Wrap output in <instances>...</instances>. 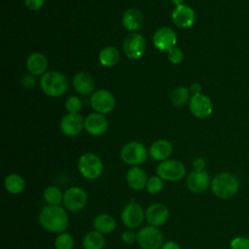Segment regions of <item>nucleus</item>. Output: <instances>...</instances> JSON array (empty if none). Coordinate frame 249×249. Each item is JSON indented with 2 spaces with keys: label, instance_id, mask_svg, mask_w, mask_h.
Listing matches in <instances>:
<instances>
[{
  "label": "nucleus",
  "instance_id": "f257e3e1",
  "mask_svg": "<svg viewBox=\"0 0 249 249\" xmlns=\"http://www.w3.org/2000/svg\"><path fill=\"white\" fill-rule=\"evenodd\" d=\"M40 226L47 231L61 233L66 231L69 225V217L66 209L60 205H46L38 214Z\"/></svg>",
  "mask_w": 249,
  "mask_h": 249
},
{
  "label": "nucleus",
  "instance_id": "f03ea898",
  "mask_svg": "<svg viewBox=\"0 0 249 249\" xmlns=\"http://www.w3.org/2000/svg\"><path fill=\"white\" fill-rule=\"evenodd\" d=\"M210 188L215 196L222 199H229L238 192L239 182L233 174L221 172L211 180Z\"/></svg>",
  "mask_w": 249,
  "mask_h": 249
},
{
  "label": "nucleus",
  "instance_id": "7ed1b4c3",
  "mask_svg": "<svg viewBox=\"0 0 249 249\" xmlns=\"http://www.w3.org/2000/svg\"><path fill=\"white\" fill-rule=\"evenodd\" d=\"M40 86L48 96L58 97L67 91L68 81L61 72L47 71L41 77Z\"/></svg>",
  "mask_w": 249,
  "mask_h": 249
},
{
  "label": "nucleus",
  "instance_id": "20e7f679",
  "mask_svg": "<svg viewBox=\"0 0 249 249\" xmlns=\"http://www.w3.org/2000/svg\"><path fill=\"white\" fill-rule=\"evenodd\" d=\"M77 167L80 174L87 180L99 178L104 168L101 159L93 153L83 154L78 160Z\"/></svg>",
  "mask_w": 249,
  "mask_h": 249
},
{
  "label": "nucleus",
  "instance_id": "39448f33",
  "mask_svg": "<svg viewBox=\"0 0 249 249\" xmlns=\"http://www.w3.org/2000/svg\"><path fill=\"white\" fill-rule=\"evenodd\" d=\"M148 150L141 142L131 141L124 144L121 150V160L131 166H138L146 161Z\"/></svg>",
  "mask_w": 249,
  "mask_h": 249
},
{
  "label": "nucleus",
  "instance_id": "423d86ee",
  "mask_svg": "<svg viewBox=\"0 0 249 249\" xmlns=\"http://www.w3.org/2000/svg\"><path fill=\"white\" fill-rule=\"evenodd\" d=\"M156 173L163 181L178 182L185 178L186 167L184 163L178 160H165L159 163Z\"/></svg>",
  "mask_w": 249,
  "mask_h": 249
},
{
  "label": "nucleus",
  "instance_id": "0eeeda50",
  "mask_svg": "<svg viewBox=\"0 0 249 249\" xmlns=\"http://www.w3.org/2000/svg\"><path fill=\"white\" fill-rule=\"evenodd\" d=\"M137 244L141 249H160L163 244L162 231L154 226H144L137 231Z\"/></svg>",
  "mask_w": 249,
  "mask_h": 249
},
{
  "label": "nucleus",
  "instance_id": "6e6552de",
  "mask_svg": "<svg viewBox=\"0 0 249 249\" xmlns=\"http://www.w3.org/2000/svg\"><path fill=\"white\" fill-rule=\"evenodd\" d=\"M145 220V210L134 199L124 205L121 212V221L128 230L139 228Z\"/></svg>",
  "mask_w": 249,
  "mask_h": 249
},
{
  "label": "nucleus",
  "instance_id": "1a4fd4ad",
  "mask_svg": "<svg viewBox=\"0 0 249 249\" xmlns=\"http://www.w3.org/2000/svg\"><path fill=\"white\" fill-rule=\"evenodd\" d=\"M62 203L66 210L79 212L83 210L88 203L87 192L79 186H72L64 192Z\"/></svg>",
  "mask_w": 249,
  "mask_h": 249
},
{
  "label": "nucleus",
  "instance_id": "9d476101",
  "mask_svg": "<svg viewBox=\"0 0 249 249\" xmlns=\"http://www.w3.org/2000/svg\"><path fill=\"white\" fill-rule=\"evenodd\" d=\"M91 108L100 114L110 113L116 105V100L114 95L106 89L95 90L89 99Z\"/></svg>",
  "mask_w": 249,
  "mask_h": 249
},
{
  "label": "nucleus",
  "instance_id": "9b49d317",
  "mask_svg": "<svg viewBox=\"0 0 249 249\" xmlns=\"http://www.w3.org/2000/svg\"><path fill=\"white\" fill-rule=\"evenodd\" d=\"M170 212L168 207L161 202H154L145 210V220L150 226H163L169 219Z\"/></svg>",
  "mask_w": 249,
  "mask_h": 249
},
{
  "label": "nucleus",
  "instance_id": "f8f14e48",
  "mask_svg": "<svg viewBox=\"0 0 249 249\" xmlns=\"http://www.w3.org/2000/svg\"><path fill=\"white\" fill-rule=\"evenodd\" d=\"M146 48V42L142 35L131 33L125 36L123 42L124 54L131 59H138L142 56Z\"/></svg>",
  "mask_w": 249,
  "mask_h": 249
},
{
  "label": "nucleus",
  "instance_id": "ddd939ff",
  "mask_svg": "<svg viewBox=\"0 0 249 249\" xmlns=\"http://www.w3.org/2000/svg\"><path fill=\"white\" fill-rule=\"evenodd\" d=\"M211 178L205 170H192L186 179V187L193 194H201L211 185Z\"/></svg>",
  "mask_w": 249,
  "mask_h": 249
},
{
  "label": "nucleus",
  "instance_id": "4468645a",
  "mask_svg": "<svg viewBox=\"0 0 249 249\" xmlns=\"http://www.w3.org/2000/svg\"><path fill=\"white\" fill-rule=\"evenodd\" d=\"M189 107L191 113L198 119L209 117L213 111V105L210 98L202 93L193 95L189 101Z\"/></svg>",
  "mask_w": 249,
  "mask_h": 249
},
{
  "label": "nucleus",
  "instance_id": "2eb2a0df",
  "mask_svg": "<svg viewBox=\"0 0 249 249\" xmlns=\"http://www.w3.org/2000/svg\"><path fill=\"white\" fill-rule=\"evenodd\" d=\"M84 128L85 120L78 113H68L60 121V129L66 136H77Z\"/></svg>",
  "mask_w": 249,
  "mask_h": 249
},
{
  "label": "nucleus",
  "instance_id": "dca6fc26",
  "mask_svg": "<svg viewBox=\"0 0 249 249\" xmlns=\"http://www.w3.org/2000/svg\"><path fill=\"white\" fill-rule=\"evenodd\" d=\"M153 43L158 50L168 52L177 43L176 33L169 27L159 28L153 35Z\"/></svg>",
  "mask_w": 249,
  "mask_h": 249
},
{
  "label": "nucleus",
  "instance_id": "f3484780",
  "mask_svg": "<svg viewBox=\"0 0 249 249\" xmlns=\"http://www.w3.org/2000/svg\"><path fill=\"white\" fill-rule=\"evenodd\" d=\"M85 128L92 136H100L108 129V121L103 114L90 113L85 120Z\"/></svg>",
  "mask_w": 249,
  "mask_h": 249
},
{
  "label": "nucleus",
  "instance_id": "a211bd4d",
  "mask_svg": "<svg viewBox=\"0 0 249 249\" xmlns=\"http://www.w3.org/2000/svg\"><path fill=\"white\" fill-rule=\"evenodd\" d=\"M171 18L174 24L180 28H189L195 23L196 20L194 10L184 4L175 7Z\"/></svg>",
  "mask_w": 249,
  "mask_h": 249
},
{
  "label": "nucleus",
  "instance_id": "6ab92c4d",
  "mask_svg": "<svg viewBox=\"0 0 249 249\" xmlns=\"http://www.w3.org/2000/svg\"><path fill=\"white\" fill-rule=\"evenodd\" d=\"M148 177L145 170L138 166H131L126 174H125V181L127 186L133 191H142L146 187Z\"/></svg>",
  "mask_w": 249,
  "mask_h": 249
},
{
  "label": "nucleus",
  "instance_id": "aec40b11",
  "mask_svg": "<svg viewBox=\"0 0 249 249\" xmlns=\"http://www.w3.org/2000/svg\"><path fill=\"white\" fill-rule=\"evenodd\" d=\"M172 144L166 139H158L154 141L149 148V156L152 160L157 161H163L168 160L172 154Z\"/></svg>",
  "mask_w": 249,
  "mask_h": 249
},
{
  "label": "nucleus",
  "instance_id": "412c9836",
  "mask_svg": "<svg viewBox=\"0 0 249 249\" xmlns=\"http://www.w3.org/2000/svg\"><path fill=\"white\" fill-rule=\"evenodd\" d=\"M72 84L75 90L82 95H88L94 89L93 78L87 72H79L75 74Z\"/></svg>",
  "mask_w": 249,
  "mask_h": 249
},
{
  "label": "nucleus",
  "instance_id": "4be33fe9",
  "mask_svg": "<svg viewBox=\"0 0 249 249\" xmlns=\"http://www.w3.org/2000/svg\"><path fill=\"white\" fill-rule=\"evenodd\" d=\"M26 66L31 75H43L46 73L48 68V59L41 53H33L28 56L26 60Z\"/></svg>",
  "mask_w": 249,
  "mask_h": 249
},
{
  "label": "nucleus",
  "instance_id": "5701e85b",
  "mask_svg": "<svg viewBox=\"0 0 249 249\" xmlns=\"http://www.w3.org/2000/svg\"><path fill=\"white\" fill-rule=\"evenodd\" d=\"M93 230L99 231L102 234L112 233L117 228L116 219L107 213H101L94 217L93 222Z\"/></svg>",
  "mask_w": 249,
  "mask_h": 249
},
{
  "label": "nucleus",
  "instance_id": "b1692460",
  "mask_svg": "<svg viewBox=\"0 0 249 249\" xmlns=\"http://www.w3.org/2000/svg\"><path fill=\"white\" fill-rule=\"evenodd\" d=\"M123 26L130 31H135L141 28L143 23V15L136 8L127 9L122 18Z\"/></svg>",
  "mask_w": 249,
  "mask_h": 249
},
{
  "label": "nucleus",
  "instance_id": "393cba45",
  "mask_svg": "<svg viewBox=\"0 0 249 249\" xmlns=\"http://www.w3.org/2000/svg\"><path fill=\"white\" fill-rule=\"evenodd\" d=\"M5 190L11 195H19L25 189V180L17 173H11L4 179Z\"/></svg>",
  "mask_w": 249,
  "mask_h": 249
},
{
  "label": "nucleus",
  "instance_id": "a878e982",
  "mask_svg": "<svg viewBox=\"0 0 249 249\" xmlns=\"http://www.w3.org/2000/svg\"><path fill=\"white\" fill-rule=\"evenodd\" d=\"M84 249H103L105 246L104 234L92 230L88 231L82 240Z\"/></svg>",
  "mask_w": 249,
  "mask_h": 249
},
{
  "label": "nucleus",
  "instance_id": "bb28decb",
  "mask_svg": "<svg viewBox=\"0 0 249 249\" xmlns=\"http://www.w3.org/2000/svg\"><path fill=\"white\" fill-rule=\"evenodd\" d=\"M99 62L105 67H112L120 60V52L115 47H105L99 53Z\"/></svg>",
  "mask_w": 249,
  "mask_h": 249
},
{
  "label": "nucleus",
  "instance_id": "cd10ccee",
  "mask_svg": "<svg viewBox=\"0 0 249 249\" xmlns=\"http://www.w3.org/2000/svg\"><path fill=\"white\" fill-rule=\"evenodd\" d=\"M63 194L58 187L51 185L44 190L43 197L48 205H60L63 201Z\"/></svg>",
  "mask_w": 249,
  "mask_h": 249
},
{
  "label": "nucleus",
  "instance_id": "c85d7f7f",
  "mask_svg": "<svg viewBox=\"0 0 249 249\" xmlns=\"http://www.w3.org/2000/svg\"><path fill=\"white\" fill-rule=\"evenodd\" d=\"M171 102L176 107L184 106L188 101H190V92L185 87L175 88L170 94Z\"/></svg>",
  "mask_w": 249,
  "mask_h": 249
},
{
  "label": "nucleus",
  "instance_id": "c756f323",
  "mask_svg": "<svg viewBox=\"0 0 249 249\" xmlns=\"http://www.w3.org/2000/svg\"><path fill=\"white\" fill-rule=\"evenodd\" d=\"M53 245L54 249H73L75 242L70 232L63 231L56 235Z\"/></svg>",
  "mask_w": 249,
  "mask_h": 249
},
{
  "label": "nucleus",
  "instance_id": "7c9ffc66",
  "mask_svg": "<svg viewBox=\"0 0 249 249\" xmlns=\"http://www.w3.org/2000/svg\"><path fill=\"white\" fill-rule=\"evenodd\" d=\"M145 189L149 194L157 195L163 189V180L158 175H153L148 178Z\"/></svg>",
  "mask_w": 249,
  "mask_h": 249
},
{
  "label": "nucleus",
  "instance_id": "2f4dec72",
  "mask_svg": "<svg viewBox=\"0 0 249 249\" xmlns=\"http://www.w3.org/2000/svg\"><path fill=\"white\" fill-rule=\"evenodd\" d=\"M65 108L69 113H78L82 108V101L75 95L70 96L65 102Z\"/></svg>",
  "mask_w": 249,
  "mask_h": 249
},
{
  "label": "nucleus",
  "instance_id": "473e14b6",
  "mask_svg": "<svg viewBox=\"0 0 249 249\" xmlns=\"http://www.w3.org/2000/svg\"><path fill=\"white\" fill-rule=\"evenodd\" d=\"M231 249H249V238L244 236H235L230 242Z\"/></svg>",
  "mask_w": 249,
  "mask_h": 249
},
{
  "label": "nucleus",
  "instance_id": "72a5a7b5",
  "mask_svg": "<svg viewBox=\"0 0 249 249\" xmlns=\"http://www.w3.org/2000/svg\"><path fill=\"white\" fill-rule=\"evenodd\" d=\"M167 56H168V59L171 63L179 64L180 62H182V60L184 58V53H183L181 49H179L177 47H174V48L170 49L167 52Z\"/></svg>",
  "mask_w": 249,
  "mask_h": 249
},
{
  "label": "nucleus",
  "instance_id": "f704fd0d",
  "mask_svg": "<svg viewBox=\"0 0 249 249\" xmlns=\"http://www.w3.org/2000/svg\"><path fill=\"white\" fill-rule=\"evenodd\" d=\"M121 239L125 244H133L137 241V232H134L132 230H127L122 232Z\"/></svg>",
  "mask_w": 249,
  "mask_h": 249
},
{
  "label": "nucleus",
  "instance_id": "c9c22d12",
  "mask_svg": "<svg viewBox=\"0 0 249 249\" xmlns=\"http://www.w3.org/2000/svg\"><path fill=\"white\" fill-rule=\"evenodd\" d=\"M45 0H24L25 6L32 11H37L43 7Z\"/></svg>",
  "mask_w": 249,
  "mask_h": 249
},
{
  "label": "nucleus",
  "instance_id": "e433bc0d",
  "mask_svg": "<svg viewBox=\"0 0 249 249\" xmlns=\"http://www.w3.org/2000/svg\"><path fill=\"white\" fill-rule=\"evenodd\" d=\"M35 85H36V80L33 77V75H26V76L23 77V79H22V86L23 87H25L27 89H30V88H33Z\"/></svg>",
  "mask_w": 249,
  "mask_h": 249
},
{
  "label": "nucleus",
  "instance_id": "4c0bfd02",
  "mask_svg": "<svg viewBox=\"0 0 249 249\" xmlns=\"http://www.w3.org/2000/svg\"><path fill=\"white\" fill-rule=\"evenodd\" d=\"M193 165H194V169L195 170H205V160L201 158H196L194 162H193Z\"/></svg>",
  "mask_w": 249,
  "mask_h": 249
},
{
  "label": "nucleus",
  "instance_id": "58836bf2",
  "mask_svg": "<svg viewBox=\"0 0 249 249\" xmlns=\"http://www.w3.org/2000/svg\"><path fill=\"white\" fill-rule=\"evenodd\" d=\"M160 249H181V246L179 245L178 242L174 240H168L163 242Z\"/></svg>",
  "mask_w": 249,
  "mask_h": 249
},
{
  "label": "nucleus",
  "instance_id": "ea45409f",
  "mask_svg": "<svg viewBox=\"0 0 249 249\" xmlns=\"http://www.w3.org/2000/svg\"><path fill=\"white\" fill-rule=\"evenodd\" d=\"M191 89V92L193 93V95L201 93V92H200V90H201V86H200L199 84H197V83L193 84V85L191 86V89Z\"/></svg>",
  "mask_w": 249,
  "mask_h": 249
},
{
  "label": "nucleus",
  "instance_id": "a19ab883",
  "mask_svg": "<svg viewBox=\"0 0 249 249\" xmlns=\"http://www.w3.org/2000/svg\"><path fill=\"white\" fill-rule=\"evenodd\" d=\"M176 7L177 6H180V5H183V3H184V1L185 0H170Z\"/></svg>",
  "mask_w": 249,
  "mask_h": 249
}]
</instances>
